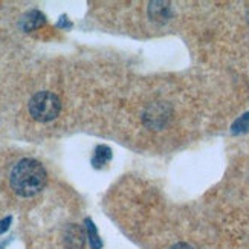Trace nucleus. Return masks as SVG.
Wrapping results in <instances>:
<instances>
[{
  "label": "nucleus",
  "mask_w": 249,
  "mask_h": 249,
  "mask_svg": "<svg viewBox=\"0 0 249 249\" xmlns=\"http://www.w3.org/2000/svg\"><path fill=\"white\" fill-rule=\"evenodd\" d=\"M46 170L38 160L25 158L11 170L9 182L13 190L21 197H32L46 185Z\"/></svg>",
  "instance_id": "f257e3e1"
},
{
  "label": "nucleus",
  "mask_w": 249,
  "mask_h": 249,
  "mask_svg": "<svg viewBox=\"0 0 249 249\" xmlns=\"http://www.w3.org/2000/svg\"><path fill=\"white\" fill-rule=\"evenodd\" d=\"M45 21H46V18L40 13V11L32 9V11H29V13H26L23 17H21L20 26L23 31L29 32V31H34V29L40 28L41 25H45Z\"/></svg>",
  "instance_id": "39448f33"
},
{
  "label": "nucleus",
  "mask_w": 249,
  "mask_h": 249,
  "mask_svg": "<svg viewBox=\"0 0 249 249\" xmlns=\"http://www.w3.org/2000/svg\"><path fill=\"white\" fill-rule=\"evenodd\" d=\"M86 223H88V231H89V239H90V246L92 249H101L103 243L100 240L98 234H96V230H95V225L88 219L86 220Z\"/></svg>",
  "instance_id": "1a4fd4ad"
},
{
  "label": "nucleus",
  "mask_w": 249,
  "mask_h": 249,
  "mask_svg": "<svg viewBox=\"0 0 249 249\" xmlns=\"http://www.w3.org/2000/svg\"><path fill=\"white\" fill-rule=\"evenodd\" d=\"M28 109H29L31 116L34 118L36 121L48 123V121L55 120L58 116L61 110V103L55 93L43 90V92H37L29 100Z\"/></svg>",
  "instance_id": "f03ea898"
},
{
  "label": "nucleus",
  "mask_w": 249,
  "mask_h": 249,
  "mask_svg": "<svg viewBox=\"0 0 249 249\" xmlns=\"http://www.w3.org/2000/svg\"><path fill=\"white\" fill-rule=\"evenodd\" d=\"M231 130H232V133H235V135L237 133H245V132H248V130H249V112L245 113L243 116H240L239 120H237L232 124Z\"/></svg>",
  "instance_id": "6e6552de"
},
{
  "label": "nucleus",
  "mask_w": 249,
  "mask_h": 249,
  "mask_svg": "<svg viewBox=\"0 0 249 249\" xmlns=\"http://www.w3.org/2000/svg\"><path fill=\"white\" fill-rule=\"evenodd\" d=\"M170 118V107L164 103H156L153 106H150L145 115H144V121L148 127L151 128H160L164 127Z\"/></svg>",
  "instance_id": "7ed1b4c3"
},
{
  "label": "nucleus",
  "mask_w": 249,
  "mask_h": 249,
  "mask_svg": "<svg viewBox=\"0 0 249 249\" xmlns=\"http://www.w3.org/2000/svg\"><path fill=\"white\" fill-rule=\"evenodd\" d=\"M112 158V151L109 147H106V145H98L95 150V155H93V159H92V164L96 167V168H100L101 165H104L107 160H109Z\"/></svg>",
  "instance_id": "0eeeda50"
},
{
  "label": "nucleus",
  "mask_w": 249,
  "mask_h": 249,
  "mask_svg": "<svg viewBox=\"0 0 249 249\" xmlns=\"http://www.w3.org/2000/svg\"><path fill=\"white\" fill-rule=\"evenodd\" d=\"M170 249H194V248L188 243H176V245H173Z\"/></svg>",
  "instance_id": "9b49d317"
},
{
  "label": "nucleus",
  "mask_w": 249,
  "mask_h": 249,
  "mask_svg": "<svg viewBox=\"0 0 249 249\" xmlns=\"http://www.w3.org/2000/svg\"><path fill=\"white\" fill-rule=\"evenodd\" d=\"M64 240H66V246L69 249H81L84 243V234L77 225H71Z\"/></svg>",
  "instance_id": "423d86ee"
},
{
  "label": "nucleus",
  "mask_w": 249,
  "mask_h": 249,
  "mask_svg": "<svg viewBox=\"0 0 249 249\" xmlns=\"http://www.w3.org/2000/svg\"><path fill=\"white\" fill-rule=\"evenodd\" d=\"M148 16L151 20L165 23L171 17V6L167 2H151L148 6Z\"/></svg>",
  "instance_id": "20e7f679"
},
{
  "label": "nucleus",
  "mask_w": 249,
  "mask_h": 249,
  "mask_svg": "<svg viewBox=\"0 0 249 249\" xmlns=\"http://www.w3.org/2000/svg\"><path fill=\"white\" fill-rule=\"evenodd\" d=\"M9 223H11V217H6L3 220H0V234L5 232L9 228Z\"/></svg>",
  "instance_id": "9d476101"
}]
</instances>
